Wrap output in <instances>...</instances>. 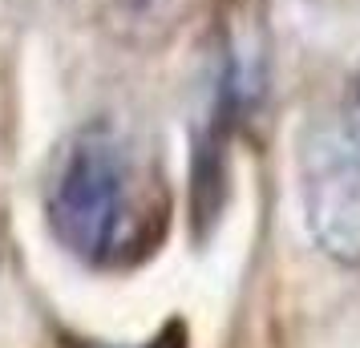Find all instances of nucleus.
<instances>
[{
  "label": "nucleus",
  "mask_w": 360,
  "mask_h": 348,
  "mask_svg": "<svg viewBox=\"0 0 360 348\" xmlns=\"http://www.w3.org/2000/svg\"><path fill=\"white\" fill-rule=\"evenodd\" d=\"M348 114L356 117V126H360V85H356V94H352V101H348Z\"/></svg>",
  "instance_id": "39448f33"
},
{
  "label": "nucleus",
  "mask_w": 360,
  "mask_h": 348,
  "mask_svg": "<svg viewBox=\"0 0 360 348\" xmlns=\"http://www.w3.org/2000/svg\"><path fill=\"white\" fill-rule=\"evenodd\" d=\"M295 191L311 243L332 264L360 267V126L348 105L300 130Z\"/></svg>",
  "instance_id": "f03ea898"
},
{
  "label": "nucleus",
  "mask_w": 360,
  "mask_h": 348,
  "mask_svg": "<svg viewBox=\"0 0 360 348\" xmlns=\"http://www.w3.org/2000/svg\"><path fill=\"white\" fill-rule=\"evenodd\" d=\"M191 0H114V20L126 25V33L134 41H146V37H158L170 33L179 17L186 13Z\"/></svg>",
  "instance_id": "7ed1b4c3"
},
{
  "label": "nucleus",
  "mask_w": 360,
  "mask_h": 348,
  "mask_svg": "<svg viewBox=\"0 0 360 348\" xmlns=\"http://www.w3.org/2000/svg\"><path fill=\"white\" fill-rule=\"evenodd\" d=\"M45 223L85 267H122L158 239L162 207L150 170L114 122H85L53 154Z\"/></svg>",
  "instance_id": "f257e3e1"
},
{
  "label": "nucleus",
  "mask_w": 360,
  "mask_h": 348,
  "mask_svg": "<svg viewBox=\"0 0 360 348\" xmlns=\"http://www.w3.org/2000/svg\"><path fill=\"white\" fill-rule=\"evenodd\" d=\"M65 348H114V344H89V340L65 336ZM138 348H186V328L182 324H170V328H162L154 340H146V344H138Z\"/></svg>",
  "instance_id": "20e7f679"
}]
</instances>
